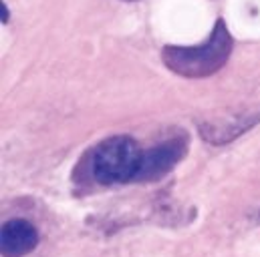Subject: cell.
Instances as JSON below:
<instances>
[{
	"label": "cell",
	"instance_id": "obj_1",
	"mask_svg": "<svg viewBox=\"0 0 260 257\" xmlns=\"http://www.w3.org/2000/svg\"><path fill=\"white\" fill-rule=\"evenodd\" d=\"M234 40L224 24L218 20L210 38L200 47H164L161 63L172 72L186 78H204L218 72L232 55Z\"/></svg>",
	"mask_w": 260,
	"mask_h": 257
},
{
	"label": "cell",
	"instance_id": "obj_2",
	"mask_svg": "<svg viewBox=\"0 0 260 257\" xmlns=\"http://www.w3.org/2000/svg\"><path fill=\"white\" fill-rule=\"evenodd\" d=\"M141 155L143 151L139 149V145L127 135L105 139L93 149L91 155V171L95 181L101 185L135 181L141 165Z\"/></svg>",
	"mask_w": 260,
	"mask_h": 257
},
{
	"label": "cell",
	"instance_id": "obj_3",
	"mask_svg": "<svg viewBox=\"0 0 260 257\" xmlns=\"http://www.w3.org/2000/svg\"><path fill=\"white\" fill-rule=\"evenodd\" d=\"M188 143L186 139H170L166 143H159L141 155V165L135 181H157L164 175H168L186 155Z\"/></svg>",
	"mask_w": 260,
	"mask_h": 257
},
{
	"label": "cell",
	"instance_id": "obj_4",
	"mask_svg": "<svg viewBox=\"0 0 260 257\" xmlns=\"http://www.w3.org/2000/svg\"><path fill=\"white\" fill-rule=\"evenodd\" d=\"M258 123L260 111H254V113H240V115H232V117H216V119L200 121L198 128L206 143L220 147V145L232 143L234 139H238L246 131L256 127Z\"/></svg>",
	"mask_w": 260,
	"mask_h": 257
},
{
	"label": "cell",
	"instance_id": "obj_5",
	"mask_svg": "<svg viewBox=\"0 0 260 257\" xmlns=\"http://www.w3.org/2000/svg\"><path fill=\"white\" fill-rule=\"evenodd\" d=\"M39 245V231L24 219H10L2 225V257H24Z\"/></svg>",
	"mask_w": 260,
	"mask_h": 257
},
{
	"label": "cell",
	"instance_id": "obj_6",
	"mask_svg": "<svg viewBox=\"0 0 260 257\" xmlns=\"http://www.w3.org/2000/svg\"><path fill=\"white\" fill-rule=\"evenodd\" d=\"M0 10H2V22H6L8 20V8L4 4H0Z\"/></svg>",
	"mask_w": 260,
	"mask_h": 257
}]
</instances>
